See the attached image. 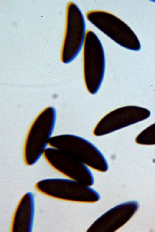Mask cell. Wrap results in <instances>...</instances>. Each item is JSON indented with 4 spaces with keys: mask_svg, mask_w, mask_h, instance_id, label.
<instances>
[{
    "mask_svg": "<svg viewBox=\"0 0 155 232\" xmlns=\"http://www.w3.org/2000/svg\"><path fill=\"white\" fill-rule=\"evenodd\" d=\"M35 212L34 197L28 192L19 201L13 216L11 230L13 231H31Z\"/></svg>",
    "mask_w": 155,
    "mask_h": 232,
    "instance_id": "10",
    "label": "cell"
},
{
    "mask_svg": "<svg viewBox=\"0 0 155 232\" xmlns=\"http://www.w3.org/2000/svg\"><path fill=\"white\" fill-rule=\"evenodd\" d=\"M85 16L92 24L120 46L133 51L140 49V42L134 31L116 15L104 10H91Z\"/></svg>",
    "mask_w": 155,
    "mask_h": 232,
    "instance_id": "4",
    "label": "cell"
},
{
    "mask_svg": "<svg viewBox=\"0 0 155 232\" xmlns=\"http://www.w3.org/2000/svg\"><path fill=\"white\" fill-rule=\"evenodd\" d=\"M150 115V111L143 107L135 106L120 107L103 117L95 125L93 133L98 137L106 135L144 120Z\"/></svg>",
    "mask_w": 155,
    "mask_h": 232,
    "instance_id": "8",
    "label": "cell"
},
{
    "mask_svg": "<svg viewBox=\"0 0 155 232\" xmlns=\"http://www.w3.org/2000/svg\"><path fill=\"white\" fill-rule=\"evenodd\" d=\"M65 18L61 59L63 63L68 64L75 59L82 50L87 30L82 13L72 1L67 4Z\"/></svg>",
    "mask_w": 155,
    "mask_h": 232,
    "instance_id": "6",
    "label": "cell"
},
{
    "mask_svg": "<svg viewBox=\"0 0 155 232\" xmlns=\"http://www.w3.org/2000/svg\"><path fill=\"white\" fill-rule=\"evenodd\" d=\"M135 141L139 144L155 145V123L140 133L136 137Z\"/></svg>",
    "mask_w": 155,
    "mask_h": 232,
    "instance_id": "11",
    "label": "cell"
},
{
    "mask_svg": "<svg viewBox=\"0 0 155 232\" xmlns=\"http://www.w3.org/2000/svg\"><path fill=\"white\" fill-rule=\"evenodd\" d=\"M48 146L67 151L95 170L104 172L109 169L106 159L98 148L79 136L63 134L52 136Z\"/></svg>",
    "mask_w": 155,
    "mask_h": 232,
    "instance_id": "3",
    "label": "cell"
},
{
    "mask_svg": "<svg viewBox=\"0 0 155 232\" xmlns=\"http://www.w3.org/2000/svg\"><path fill=\"white\" fill-rule=\"evenodd\" d=\"M54 169L68 179L91 186L94 182L90 168L65 150L48 147L42 156Z\"/></svg>",
    "mask_w": 155,
    "mask_h": 232,
    "instance_id": "7",
    "label": "cell"
},
{
    "mask_svg": "<svg viewBox=\"0 0 155 232\" xmlns=\"http://www.w3.org/2000/svg\"><path fill=\"white\" fill-rule=\"evenodd\" d=\"M38 190L47 196L72 202L93 203L100 199L99 193L91 186L69 179L51 178L41 180Z\"/></svg>",
    "mask_w": 155,
    "mask_h": 232,
    "instance_id": "5",
    "label": "cell"
},
{
    "mask_svg": "<svg viewBox=\"0 0 155 232\" xmlns=\"http://www.w3.org/2000/svg\"><path fill=\"white\" fill-rule=\"evenodd\" d=\"M82 50L85 85L90 94L95 95L98 92L104 80L106 59L101 41L91 30H87Z\"/></svg>",
    "mask_w": 155,
    "mask_h": 232,
    "instance_id": "2",
    "label": "cell"
},
{
    "mask_svg": "<svg viewBox=\"0 0 155 232\" xmlns=\"http://www.w3.org/2000/svg\"><path fill=\"white\" fill-rule=\"evenodd\" d=\"M135 201L123 203L111 208L98 218L87 229V232H113L124 225L138 209Z\"/></svg>",
    "mask_w": 155,
    "mask_h": 232,
    "instance_id": "9",
    "label": "cell"
},
{
    "mask_svg": "<svg viewBox=\"0 0 155 232\" xmlns=\"http://www.w3.org/2000/svg\"><path fill=\"white\" fill-rule=\"evenodd\" d=\"M56 119L55 108L49 106L41 111L32 122L23 147V160L26 165L35 164L43 156L53 136Z\"/></svg>",
    "mask_w": 155,
    "mask_h": 232,
    "instance_id": "1",
    "label": "cell"
}]
</instances>
